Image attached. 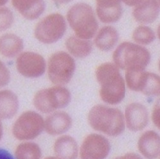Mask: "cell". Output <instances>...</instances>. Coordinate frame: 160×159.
<instances>
[{
  "mask_svg": "<svg viewBox=\"0 0 160 159\" xmlns=\"http://www.w3.org/2000/svg\"><path fill=\"white\" fill-rule=\"evenodd\" d=\"M72 124V118L67 113L57 111L47 117L44 122V127L48 134L55 136L67 132Z\"/></svg>",
  "mask_w": 160,
  "mask_h": 159,
  "instance_id": "14",
  "label": "cell"
},
{
  "mask_svg": "<svg viewBox=\"0 0 160 159\" xmlns=\"http://www.w3.org/2000/svg\"><path fill=\"white\" fill-rule=\"evenodd\" d=\"M97 80L101 85L102 99L110 104H116L125 95V84L118 67L112 63H104L96 71Z\"/></svg>",
  "mask_w": 160,
  "mask_h": 159,
  "instance_id": "1",
  "label": "cell"
},
{
  "mask_svg": "<svg viewBox=\"0 0 160 159\" xmlns=\"http://www.w3.org/2000/svg\"><path fill=\"white\" fill-rule=\"evenodd\" d=\"M125 117L128 128L132 131L143 129L149 122L148 111L140 103H132L125 109Z\"/></svg>",
  "mask_w": 160,
  "mask_h": 159,
  "instance_id": "12",
  "label": "cell"
},
{
  "mask_svg": "<svg viewBox=\"0 0 160 159\" xmlns=\"http://www.w3.org/2000/svg\"><path fill=\"white\" fill-rule=\"evenodd\" d=\"M140 152L148 159H155L159 155V136L153 131L143 133L138 139Z\"/></svg>",
  "mask_w": 160,
  "mask_h": 159,
  "instance_id": "16",
  "label": "cell"
},
{
  "mask_svg": "<svg viewBox=\"0 0 160 159\" xmlns=\"http://www.w3.org/2000/svg\"><path fill=\"white\" fill-rule=\"evenodd\" d=\"M66 46L70 54L77 58L87 57L91 52L92 48L91 41L76 36H70L66 41Z\"/></svg>",
  "mask_w": 160,
  "mask_h": 159,
  "instance_id": "22",
  "label": "cell"
},
{
  "mask_svg": "<svg viewBox=\"0 0 160 159\" xmlns=\"http://www.w3.org/2000/svg\"><path fill=\"white\" fill-rule=\"evenodd\" d=\"M2 135H3V127H2V122H1V120H0V141H1V139H2Z\"/></svg>",
  "mask_w": 160,
  "mask_h": 159,
  "instance_id": "31",
  "label": "cell"
},
{
  "mask_svg": "<svg viewBox=\"0 0 160 159\" xmlns=\"http://www.w3.org/2000/svg\"><path fill=\"white\" fill-rule=\"evenodd\" d=\"M159 12V2L140 1L133 10V15L139 22L152 23L158 17Z\"/></svg>",
  "mask_w": 160,
  "mask_h": 159,
  "instance_id": "15",
  "label": "cell"
},
{
  "mask_svg": "<svg viewBox=\"0 0 160 159\" xmlns=\"http://www.w3.org/2000/svg\"><path fill=\"white\" fill-rule=\"evenodd\" d=\"M18 96L9 90L0 91V118L10 119L18 112Z\"/></svg>",
  "mask_w": 160,
  "mask_h": 159,
  "instance_id": "19",
  "label": "cell"
},
{
  "mask_svg": "<svg viewBox=\"0 0 160 159\" xmlns=\"http://www.w3.org/2000/svg\"><path fill=\"white\" fill-rule=\"evenodd\" d=\"M13 21V15L11 10L6 7H0V31L10 27Z\"/></svg>",
  "mask_w": 160,
  "mask_h": 159,
  "instance_id": "25",
  "label": "cell"
},
{
  "mask_svg": "<svg viewBox=\"0 0 160 159\" xmlns=\"http://www.w3.org/2000/svg\"><path fill=\"white\" fill-rule=\"evenodd\" d=\"M124 2L130 6H136L140 2V1H124Z\"/></svg>",
  "mask_w": 160,
  "mask_h": 159,
  "instance_id": "30",
  "label": "cell"
},
{
  "mask_svg": "<svg viewBox=\"0 0 160 159\" xmlns=\"http://www.w3.org/2000/svg\"><path fill=\"white\" fill-rule=\"evenodd\" d=\"M23 41L17 35L8 33L0 37V53L12 58L18 55L23 49Z\"/></svg>",
  "mask_w": 160,
  "mask_h": 159,
  "instance_id": "20",
  "label": "cell"
},
{
  "mask_svg": "<svg viewBox=\"0 0 160 159\" xmlns=\"http://www.w3.org/2000/svg\"><path fill=\"white\" fill-rule=\"evenodd\" d=\"M75 69L74 59L65 52L54 53L48 62V75L54 84H68L73 76Z\"/></svg>",
  "mask_w": 160,
  "mask_h": 159,
  "instance_id": "6",
  "label": "cell"
},
{
  "mask_svg": "<svg viewBox=\"0 0 160 159\" xmlns=\"http://www.w3.org/2000/svg\"><path fill=\"white\" fill-rule=\"evenodd\" d=\"M12 5L23 17L29 20L37 19L45 10V3L39 0H14L12 1Z\"/></svg>",
  "mask_w": 160,
  "mask_h": 159,
  "instance_id": "18",
  "label": "cell"
},
{
  "mask_svg": "<svg viewBox=\"0 0 160 159\" xmlns=\"http://www.w3.org/2000/svg\"><path fill=\"white\" fill-rule=\"evenodd\" d=\"M119 38L117 30L112 26L103 27L94 40L96 45L99 49L107 51L116 45Z\"/></svg>",
  "mask_w": 160,
  "mask_h": 159,
  "instance_id": "21",
  "label": "cell"
},
{
  "mask_svg": "<svg viewBox=\"0 0 160 159\" xmlns=\"http://www.w3.org/2000/svg\"><path fill=\"white\" fill-rule=\"evenodd\" d=\"M10 78V74L8 69L5 64L0 60V88L7 85Z\"/></svg>",
  "mask_w": 160,
  "mask_h": 159,
  "instance_id": "26",
  "label": "cell"
},
{
  "mask_svg": "<svg viewBox=\"0 0 160 159\" xmlns=\"http://www.w3.org/2000/svg\"><path fill=\"white\" fill-rule=\"evenodd\" d=\"M115 159H142L140 156L136 153H127L124 155V156L118 157Z\"/></svg>",
  "mask_w": 160,
  "mask_h": 159,
  "instance_id": "29",
  "label": "cell"
},
{
  "mask_svg": "<svg viewBox=\"0 0 160 159\" xmlns=\"http://www.w3.org/2000/svg\"><path fill=\"white\" fill-rule=\"evenodd\" d=\"M7 1H1V0H0V6H2V5H4L5 4H6L7 3Z\"/></svg>",
  "mask_w": 160,
  "mask_h": 159,
  "instance_id": "33",
  "label": "cell"
},
{
  "mask_svg": "<svg viewBox=\"0 0 160 159\" xmlns=\"http://www.w3.org/2000/svg\"><path fill=\"white\" fill-rule=\"evenodd\" d=\"M88 122L94 130L110 136H117L124 130V118L121 111L104 105H96L90 110Z\"/></svg>",
  "mask_w": 160,
  "mask_h": 159,
  "instance_id": "2",
  "label": "cell"
},
{
  "mask_svg": "<svg viewBox=\"0 0 160 159\" xmlns=\"http://www.w3.org/2000/svg\"><path fill=\"white\" fill-rule=\"evenodd\" d=\"M16 66L22 75L28 78H37L45 73L46 63L41 55L37 53L26 52L18 57Z\"/></svg>",
  "mask_w": 160,
  "mask_h": 159,
  "instance_id": "11",
  "label": "cell"
},
{
  "mask_svg": "<svg viewBox=\"0 0 160 159\" xmlns=\"http://www.w3.org/2000/svg\"><path fill=\"white\" fill-rule=\"evenodd\" d=\"M44 128V120L42 116L33 111L23 113L15 121L12 132L19 140H30L38 137Z\"/></svg>",
  "mask_w": 160,
  "mask_h": 159,
  "instance_id": "8",
  "label": "cell"
},
{
  "mask_svg": "<svg viewBox=\"0 0 160 159\" xmlns=\"http://www.w3.org/2000/svg\"><path fill=\"white\" fill-rule=\"evenodd\" d=\"M126 80L130 89L147 95L159 94V76L146 71H126Z\"/></svg>",
  "mask_w": 160,
  "mask_h": 159,
  "instance_id": "9",
  "label": "cell"
},
{
  "mask_svg": "<svg viewBox=\"0 0 160 159\" xmlns=\"http://www.w3.org/2000/svg\"><path fill=\"white\" fill-rule=\"evenodd\" d=\"M0 159H15L7 150L0 148Z\"/></svg>",
  "mask_w": 160,
  "mask_h": 159,
  "instance_id": "28",
  "label": "cell"
},
{
  "mask_svg": "<svg viewBox=\"0 0 160 159\" xmlns=\"http://www.w3.org/2000/svg\"><path fill=\"white\" fill-rule=\"evenodd\" d=\"M54 150L61 159H75L78 155V145L74 138L70 136H62L55 142Z\"/></svg>",
  "mask_w": 160,
  "mask_h": 159,
  "instance_id": "17",
  "label": "cell"
},
{
  "mask_svg": "<svg viewBox=\"0 0 160 159\" xmlns=\"http://www.w3.org/2000/svg\"><path fill=\"white\" fill-rule=\"evenodd\" d=\"M152 118L155 125L159 129V104L158 102L155 104L153 108Z\"/></svg>",
  "mask_w": 160,
  "mask_h": 159,
  "instance_id": "27",
  "label": "cell"
},
{
  "mask_svg": "<svg viewBox=\"0 0 160 159\" xmlns=\"http://www.w3.org/2000/svg\"><path fill=\"white\" fill-rule=\"evenodd\" d=\"M68 21L76 36L84 40L92 38L98 27L94 12L86 3H77L70 8L67 13Z\"/></svg>",
  "mask_w": 160,
  "mask_h": 159,
  "instance_id": "4",
  "label": "cell"
},
{
  "mask_svg": "<svg viewBox=\"0 0 160 159\" xmlns=\"http://www.w3.org/2000/svg\"><path fill=\"white\" fill-rule=\"evenodd\" d=\"M133 38L135 42L141 45H149L155 39L154 31L149 27L140 26L133 33Z\"/></svg>",
  "mask_w": 160,
  "mask_h": 159,
  "instance_id": "24",
  "label": "cell"
},
{
  "mask_svg": "<svg viewBox=\"0 0 160 159\" xmlns=\"http://www.w3.org/2000/svg\"><path fill=\"white\" fill-rule=\"evenodd\" d=\"M113 58L116 65L126 71H143L151 59L148 49L138 45L124 42L114 51Z\"/></svg>",
  "mask_w": 160,
  "mask_h": 159,
  "instance_id": "3",
  "label": "cell"
},
{
  "mask_svg": "<svg viewBox=\"0 0 160 159\" xmlns=\"http://www.w3.org/2000/svg\"><path fill=\"white\" fill-rule=\"evenodd\" d=\"M110 150V142L106 137L97 134H92L84 140L80 155L82 159H105Z\"/></svg>",
  "mask_w": 160,
  "mask_h": 159,
  "instance_id": "10",
  "label": "cell"
},
{
  "mask_svg": "<svg viewBox=\"0 0 160 159\" xmlns=\"http://www.w3.org/2000/svg\"><path fill=\"white\" fill-rule=\"evenodd\" d=\"M45 159H61L58 157H48L47 158H45Z\"/></svg>",
  "mask_w": 160,
  "mask_h": 159,
  "instance_id": "32",
  "label": "cell"
},
{
  "mask_svg": "<svg viewBox=\"0 0 160 159\" xmlns=\"http://www.w3.org/2000/svg\"><path fill=\"white\" fill-rule=\"evenodd\" d=\"M16 159H40L42 152L39 146L35 142H22L16 148Z\"/></svg>",
  "mask_w": 160,
  "mask_h": 159,
  "instance_id": "23",
  "label": "cell"
},
{
  "mask_svg": "<svg viewBox=\"0 0 160 159\" xmlns=\"http://www.w3.org/2000/svg\"><path fill=\"white\" fill-rule=\"evenodd\" d=\"M66 29L67 24L63 16L59 13H52L37 24L35 35L40 41L51 44L62 38Z\"/></svg>",
  "mask_w": 160,
  "mask_h": 159,
  "instance_id": "7",
  "label": "cell"
},
{
  "mask_svg": "<svg viewBox=\"0 0 160 159\" xmlns=\"http://www.w3.org/2000/svg\"><path fill=\"white\" fill-rule=\"evenodd\" d=\"M97 12L102 22L113 23L121 17L122 7L119 1L99 0L97 2Z\"/></svg>",
  "mask_w": 160,
  "mask_h": 159,
  "instance_id": "13",
  "label": "cell"
},
{
  "mask_svg": "<svg viewBox=\"0 0 160 159\" xmlns=\"http://www.w3.org/2000/svg\"><path fill=\"white\" fill-rule=\"evenodd\" d=\"M71 100V94L65 87L56 86L38 91L33 99L35 108L44 113L67 106Z\"/></svg>",
  "mask_w": 160,
  "mask_h": 159,
  "instance_id": "5",
  "label": "cell"
}]
</instances>
